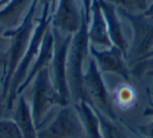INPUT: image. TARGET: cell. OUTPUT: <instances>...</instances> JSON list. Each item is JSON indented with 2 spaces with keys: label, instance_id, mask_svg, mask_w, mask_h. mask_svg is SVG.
Here are the masks:
<instances>
[{
  "label": "cell",
  "instance_id": "6da1fadb",
  "mask_svg": "<svg viewBox=\"0 0 153 138\" xmlns=\"http://www.w3.org/2000/svg\"><path fill=\"white\" fill-rule=\"evenodd\" d=\"M37 5H38V1L35 0L21 23L15 28L4 30V32H3V36L10 40V47L7 55V61L4 64L2 77L0 80L1 97L4 100L7 98L14 73L19 66L24 53H25L28 43H30L33 32H34V18Z\"/></svg>",
  "mask_w": 153,
  "mask_h": 138
},
{
  "label": "cell",
  "instance_id": "7a4b0ae2",
  "mask_svg": "<svg viewBox=\"0 0 153 138\" xmlns=\"http://www.w3.org/2000/svg\"><path fill=\"white\" fill-rule=\"evenodd\" d=\"M51 5H43L41 17L37 21V24L35 26L34 32H33V36L30 38V43H28V46L26 48L25 53H24L19 66L17 67V69H16L15 73L13 75V79H12L11 85H10L9 88V92H7V98H5L7 110H11L13 108L15 102L17 100L18 88L23 83V81L26 77V75H27L28 70H30V66L33 65L36 58L38 57L44 36L46 34L47 30L51 27Z\"/></svg>",
  "mask_w": 153,
  "mask_h": 138
},
{
  "label": "cell",
  "instance_id": "3957f363",
  "mask_svg": "<svg viewBox=\"0 0 153 138\" xmlns=\"http://www.w3.org/2000/svg\"><path fill=\"white\" fill-rule=\"evenodd\" d=\"M121 17L131 28V43L128 47L127 61L133 65L153 49V17L144 13H132L117 7Z\"/></svg>",
  "mask_w": 153,
  "mask_h": 138
},
{
  "label": "cell",
  "instance_id": "277c9868",
  "mask_svg": "<svg viewBox=\"0 0 153 138\" xmlns=\"http://www.w3.org/2000/svg\"><path fill=\"white\" fill-rule=\"evenodd\" d=\"M88 22L84 17L81 27L74 35H72L70 43L69 55H68L67 75L69 84L70 96H74L78 102L85 100L82 89V77H83V65L89 57L90 43L87 36Z\"/></svg>",
  "mask_w": 153,
  "mask_h": 138
},
{
  "label": "cell",
  "instance_id": "5b68a950",
  "mask_svg": "<svg viewBox=\"0 0 153 138\" xmlns=\"http://www.w3.org/2000/svg\"><path fill=\"white\" fill-rule=\"evenodd\" d=\"M33 83L34 87L30 110L35 125L39 129L42 127L43 119L53 107H64L69 105V103L66 102L58 92L53 80L51 79L48 67L39 71L33 80Z\"/></svg>",
  "mask_w": 153,
  "mask_h": 138
},
{
  "label": "cell",
  "instance_id": "8992f818",
  "mask_svg": "<svg viewBox=\"0 0 153 138\" xmlns=\"http://www.w3.org/2000/svg\"><path fill=\"white\" fill-rule=\"evenodd\" d=\"M82 89L85 100L98 108L109 118L117 120L111 94L107 89V86L103 79V73L100 71L96 61L91 55L88 57L87 68L83 72Z\"/></svg>",
  "mask_w": 153,
  "mask_h": 138
},
{
  "label": "cell",
  "instance_id": "52a82bcc",
  "mask_svg": "<svg viewBox=\"0 0 153 138\" xmlns=\"http://www.w3.org/2000/svg\"><path fill=\"white\" fill-rule=\"evenodd\" d=\"M85 134L83 123L76 107H61L53 119L38 129L39 138H81Z\"/></svg>",
  "mask_w": 153,
  "mask_h": 138
},
{
  "label": "cell",
  "instance_id": "ba28073f",
  "mask_svg": "<svg viewBox=\"0 0 153 138\" xmlns=\"http://www.w3.org/2000/svg\"><path fill=\"white\" fill-rule=\"evenodd\" d=\"M51 32L53 35V55L51 64L53 75V82L60 95L69 103L70 90L68 84L67 64L72 35L63 34L53 27H51Z\"/></svg>",
  "mask_w": 153,
  "mask_h": 138
},
{
  "label": "cell",
  "instance_id": "9c48e42d",
  "mask_svg": "<svg viewBox=\"0 0 153 138\" xmlns=\"http://www.w3.org/2000/svg\"><path fill=\"white\" fill-rule=\"evenodd\" d=\"M84 20L82 5L76 0H56L51 11V26L63 34L74 35Z\"/></svg>",
  "mask_w": 153,
  "mask_h": 138
},
{
  "label": "cell",
  "instance_id": "30bf717a",
  "mask_svg": "<svg viewBox=\"0 0 153 138\" xmlns=\"http://www.w3.org/2000/svg\"><path fill=\"white\" fill-rule=\"evenodd\" d=\"M89 55L94 58L101 72L111 73L128 81L130 77V69L128 67L125 55L119 47L112 45L108 48L99 49L98 47L89 46Z\"/></svg>",
  "mask_w": 153,
  "mask_h": 138
},
{
  "label": "cell",
  "instance_id": "8fae6325",
  "mask_svg": "<svg viewBox=\"0 0 153 138\" xmlns=\"http://www.w3.org/2000/svg\"><path fill=\"white\" fill-rule=\"evenodd\" d=\"M87 36L90 45L98 48L112 46L108 27L99 0H94L90 9V19L87 26Z\"/></svg>",
  "mask_w": 153,
  "mask_h": 138
},
{
  "label": "cell",
  "instance_id": "7c38bea8",
  "mask_svg": "<svg viewBox=\"0 0 153 138\" xmlns=\"http://www.w3.org/2000/svg\"><path fill=\"white\" fill-rule=\"evenodd\" d=\"M99 2H100L103 14H104L105 20H106L112 45L119 47L127 59L129 43H128L125 34H124L121 21V15L119 13L117 7L113 3L107 1V0H99Z\"/></svg>",
  "mask_w": 153,
  "mask_h": 138
},
{
  "label": "cell",
  "instance_id": "4fadbf2b",
  "mask_svg": "<svg viewBox=\"0 0 153 138\" xmlns=\"http://www.w3.org/2000/svg\"><path fill=\"white\" fill-rule=\"evenodd\" d=\"M53 32H51V27H49L47 30L46 34H45L44 39H43V42L42 45H41L38 57L36 58L33 65L30 66V70H28L23 83L18 88V91H17L18 96L30 86V84L33 82L35 77L38 75L39 71L42 70L43 68L49 67V65L51 64V60H53Z\"/></svg>",
  "mask_w": 153,
  "mask_h": 138
},
{
  "label": "cell",
  "instance_id": "5bb4252c",
  "mask_svg": "<svg viewBox=\"0 0 153 138\" xmlns=\"http://www.w3.org/2000/svg\"><path fill=\"white\" fill-rule=\"evenodd\" d=\"M35 0H9L0 7V23L4 30L19 25Z\"/></svg>",
  "mask_w": 153,
  "mask_h": 138
},
{
  "label": "cell",
  "instance_id": "9a60e30c",
  "mask_svg": "<svg viewBox=\"0 0 153 138\" xmlns=\"http://www.w3.org/2000/svg\"><path fill=\"white\" fill-rule=\"evenodd\" d=\"M13 120L16 123L22 138H39L38 128L33 119L30 105L23 96H20L17 100Z\"/></svg>",
  "mask_w": 153,
  "mask_h": 138
},
{
  "label": "cell",
  "instance_id": "2e32d148",
  "mask_svg": "<svg viewBox=\"0 0 153 138\" xmlns=\"http://www.w3.org/2000/svg\"><path fill=\"white\" fill-rule=\"evenodd\" d=\"M74 107L82 119L84 131L87 138H104L101 131L100 121L91 105L87 100H81L76 103Z\"/></svg>",
  "mask_w": 153,
  "mask_h": 138
},
{
  "label": "cell",
  "instance_id": "e0dca14e",
  "mask_svg": "<svg viewBox=\"0 0 153 138\" xmlns=\"http://www.w3.org/2000/svg\"><path fill=\"white\" fill-rule=\"evenodd\" d=\"M136 91L131 85L124 83L119 85L111 95L112 103H114L121 110H128L136 104Z\"/></svg>",
  "mask_w": 153,
  "mask_h": 138
},
{
  "label": "cell",
  "instance_id": "ac0fdd59",
  "mask_svg": "<svg viewBox=\"0 0 153 138\" xmlns=\"http://www.w3.org/2000/svg\"><path fill=\"white\" fill-rule=\"evenodd\" d=\"M92 106V105H91ZM94 112H96L97 116L100 121L101 125V131H102L103 137L104 138H128L127 135L120 129L114 123V120L109 118L107 115H105L103 112H101L98 108L92 106Z\"/></svg>",
  "mask_w": 153,
  "mask_h": 138
},
{
  "label": "cell",
  "instance_id": "d6986e66",
  "mask_svg": "<svg viewBox=\"0 0 153 138\" xmlns=\"http://www.w3.org/2000/svg\"><path fill=\"white\" fill-rule=\"evenodd\" d=\"M107 1L115 4L117 7L132 13H144L149 5L147 0H107Z\"/></svg>",
  "mask_w": 153,
  "mask_h": 138
},
{
  "label": "cell",
  "instance_id": "ffe728a7",
  "mask_svg": "<svg viewBox=\"0 0 153 138\" xmlns=\"http://www.w3.org/2000/svg\"><path fill=\"white\" fill-rule=\"evenodd\" d=\"M0 138H22L19 129L13 119L0 120Z\"/></svg>",
  "mask_w": 153,
  "mask_h": 138
},
{
  "label": "cell",
  "instance_id": "44dd1931",
  "mask_svg": "<svg viewBox=\"0 0 153 138\" xmlns=\"http://www.w3.org/2000/svg\"><path fill=\"white\" fill-rule=\"evenodd\" d=\"M132 73H134L138 77H153V57L147 58V59H144L142 61H138L135 64H133Z\"/></svg>",
  "mask_w": 153,
  "mask_h": 138
},
{
  "label": "cell",
  "instance_id": "7402d4cb",
  "mask_svg": "<svg viewBox=\"0 0 153 138\" xmlns=\"http://www.w3.org/2000/svg\"><path fill=\"white\" fill-rule=\"evenodd\" d=\"M140 133L147 138H153V117L149 123L144 127H140Z\"/></svg>",
  "mask_w": 153,
  "mask_h": 138
},
{
  "label": "cell",
  "instance_id": "603a6c76",
  "mask_svg": "<svg viewBox=\"0 0 153 138\" xmlns=\"http://www.w3.org/2000/svg\"><path fill=\"white\" fill-rule=\"evenodd\" d=\"M81 1L82 10L84 12V17H85L86 21L89 22L90 19V9H91V4L94 0H80Z\"/></svg>",
  "mask_w": 153,
  "mask_h": 138
},
{
  "label": "cell",
  "instance_id": "cb8c5ba5",
  "mask_svg": "<svg viewBox=\"0 0 153 138\" xmlns=\"http://www.w3.org/2000/svg\"><path fill=\"white\" fill-rule=\"evenodd\" d=\"M148 96H149V102L150 105L149 107L144 111V116H150L153 117V90L152 89H148Z\"/></svg>",
  "mask_w": 153,
  "mask_h": 138
},
{
  "label": "cell",
  "instance_id": "d4e9b609",
  "mask_svg": "<svg viewBox=\"0 0 153 138\" xmlns=\"http://www.w3.org/2000/svg\"><path fill=\"white\" fill-rule=\"evenodd\" d=\"M145 15L149 16V17H153V2L150 3V4L148 5V7H147V10L144 12Z\"/></svg>",
  "mask_w": 153,
  "mask_h": 138
},
{
  "label": "cell",
  "instance_id": "484cf974",
  "mask_svg": "<svg viewBox=\"0 0 153 138\" xmlns=\"http://www.w3.org/2000/svg\"><path fill=\"white\" fill-rule=\"evenodd\" d=\"M127 125V128H128V129L130 130V132H132V133H133L134 135H135V136H136V137H137V138H147V137H145L144 135H142V134H140V132H138V131H135V130H134V129H133V128H132V127H130V125Z\"/></svg>",
  "mask_w": 153,
  "mask_h": 138
},
{
  "label": "cell",
  "instance_id": "4316f807",
  "mask_svg": "<svg viewBox=\"0 0 153 138\" xmlns=\"http://www.w3.org/2000/svg\"><path fill=\"white\" fill-rule=\"evenodd\" d=\"M3 32H4V28L2 26H0V45L2 44L4 41H7V38L3 36Z\"/></svg>",
  "mask_w": 153,
  "mask_h": 138
},
{
  "label": "cell",
  "instance_id": "83f0119b",
  "mask_svg": "<svg viewBox=\"0 0 153 138\" xmlns=\"http://www.w3.org/2000/svg\"><path fill=\"white\" fill-rule=\"evenodd\" d=\"M38 1V4L41 3L43 5H51V4H53V0H37Z\"/></svg>",
  "mask_w": 153,
  "mask_h": 138
},
{
  "label": "cell",
  "instance_id": "f1b7e54d",
  "mask_svg": "<svg viewBox=\"0 0 153 138\" xmlns=\"http://www.w3.org/2000/svg\"><path fill=\"white\" fill-rule=\"evenodd\" d=\"M7 1H9V0H0V7H2L3 4H5V3H7Z\"/></svg>",
  "mask_w": 153,
  "mask_h": 138
},
{
  "label": "cell",
  "instance_id": "f546056e",
  "mask_svg": "<svg viewBox=\"0 0 153 138\" xmlns=\"http://www.w3.org/2000/svg\"><path fill=\"white\" fill-rule=\"evenodd\" d=\"M2 113V105H1V103H0V114Z\"/></svg>",
  "mask_w": 153,
  "mask_h": 138
},
{
  "label": "cell",
  "instance_id": "4dcf8cb0",
  "mask_svg": "<svg viewBox=\"0 0 153 138\" xmlns=\"http://www.w3.org/2000/svg\"><path fill=\"white\" fill-rule=\"evenodd\" d=\"M55 1H56V0H53V4H51V11H53V4H55Z\"/></svg>",
  "mask_w": 153,
  "mask_h": 138
},
{
  "label": "cell",
  "instance_id": "1f68e13d",
  "mask_svg": "<svg viewBox=\"0 0 153 138\" xmlns=\"http://www.w3.org/2000/svg\"><path fill=\"white\" fill-rule=\"evenodd\" d=\"M152 90H153V86H152Z\"/></svg>",
  "mask_w": 153,
  "mask_h": 138
}]
</instances>
